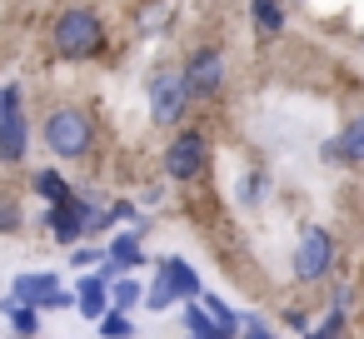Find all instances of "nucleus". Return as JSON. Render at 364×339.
Instances as JSON below:
<instances>
[{
  "mask_svg": "<svg viewBox=\"0 0 364 339\" xmlns=\"http://www.w3.org/2000/svg\"><path fill=\"white\" fill-rule=\"evenodd\" d=\"M70 205H75V215H80V225H85V235H95V230H105V200L100 195H70Z\"/></svg>",
  "mask_w": 364,
  "mask_h": 339,
  "instance_id": "nucleus-18",
  "label": "nucleus"
},
{
  "mask_svg": "<svg viewBox=\"0 0 364 339\" xmlns=\"http://www.w3.org/2000/svg\"><path fill=\"white\" fill-rule=\"evenodd\" d=\"M100 264H105V249H100V244H75V249H70V269L85 274V269H100Z\"/></svg>",
  "mask_w": 364,
  "mask_h": 339,
  "instance_id": "nucleus-23",
  "label": "nucleus"
},
{
  "mask_svg": "<svg viewBox=\"0 0 364 339\" xmlns=\"http://www.w3.org/2000/svg\"><path fill=\"white\" fill-rule=\"evenodd\" d=\"M100 339H135V319L110 304V309L100 314Z\"/></svg>",
  "mask_w": 364,
  "mask_h": 339,
  "instance_id": "nucleus-20",
  "label": "nucleus"
},
{
  "mask_svg": "<svg viewBox=\"0 0 364 339\" xmlns=\"http://www.w3.org/2000/svg\"><path fill=\"white\" fill-rule=\"evenodd\" d=\"M250 21H255L259 41H274V36H284L289 11H284V0H250Z\"/></svg>",
  "mask_w": 364,
  "mask_h": 339,
  "instance_id": "nucleus-13",
  "label": "nucleus"
},
{
  "mask_svg": "<svg viewBox=\"0 0 364 339\" xmlns=\"http://www.w3.org/2000/svg\"><path fill=\"white\" fill-rule=\"evenodd\" d=\"M6 319H11V329H16V339L41 334V309H36V304H16V299L6 294Z\"/></svg>",
  "mask_w": 364,
  "mask_h": 339,
  "instance_id": "nucleus-17",
  "label": "nucleus"
},
{
  "mask_svg": "<svg viewBox=\"0 0 364 339\" xmlns=\"http://www.w3.org/2000/svg\"><path fill=\"white\" fill-rule=\"evenodd\" d=\"M334 254H339L334 235H329L324 225H309V230L299 235V244H294L289 269H294V279H299V284H319V279L334 269Z\"/></svg>",
  "mask_w": 364,
  "mask_h": 339,
  "instance_id": "nucleus-4",
  "label": "nucleus"
},
{
  "mask_svg": "<svg viewBox=\"0 0 364 339\" xmlns=\"http://www.w3.org/2000/svg\"><path fill=\"white\" fill-rule=\"evenodd\" d=\"M110 304L130 314L135 304H145V284H140L135 274H115V279H110Z\"/></svg>",
  "mask_w": 364,
  "mask_h": 339,
  "instance_id": "nucleus-16",
  "label": "nucleus"
},
{
  "mask_svg": "<svg viewBox=\"0 0 364 339\" xmlns=\"http://www.w3.org/2000/svg\"><path fill=\"white\" fill-rule=\"evenodd\" d=\"M26 225V215H21V205L11 200V195H0V235H16Z\"/></svg>",
  "mask_w": 364,
  "mask_h": 339,
  "instance_id": "nucleus-25",
  "label": "nucleus"
},
{
  "mask_svg": "<svg viewBox=\"0 0 364 339\" xmlns=\"http://www.w3.org/2000/svg\"><path fill=\"white\" fill-rule=\"evenodd\" d=\"M145 264V244H140V230L130 225V230H115L110 235V244H105V264H100V274L105 279H115V274H130V269H140Z\"/></svg>",
  "mask_w": 364,
  "mask_h": 339,
  "instance_id": "nucleus-7",
  "label": "nucleus"
},
{
  "mask_svg": "<svg viewBox=\"0 0 364 339\" xmlns=\"http://www.w3.org/2000/svg\"><path fill=\"white\" fill-rule=\"evenodd\" d=\"M170 304H180V294H175V284L155 269V284H145V309H155V314H165Z\"/></svg>",
  "mask_w": 364,
  "mask_h": 339,
  "instance_id": "nucleus-19",
  "label": "nucleus"
},
{
  "mask_svg": "<svg viewBox=\"0 0 364 339\" xmlns=\"http://www.w3.org/2000/svg\"><path fill=\"white\" fill-rule=\"evenodd\" d=\"M110 225H140L135 200H110V205H105V230H110Z\"/></svg>",
  "mask_w": 364,
  "mask_h": 339,
  "instance_id": "nucleus-22",
  "label": "nucleus"
},
{
  "mask_svg": "<svg viewBox=\"0 0 364 339\" xmlns=\"http://www.w3.org/2000/svg\"><path fill=\"white\" fill-rule=\"evenodd\" d=\"M70 304H75V294H70V289H55V294L46 299V309H70Z\"/></svg>",
  "mask_w": 364,
  "mask_h": 339,
  "instance_id": "nucleus-29",
  "label": "nucleus"
},
{
  "mask_svg": "<svg viewBox=\"0 0 364 339\" xmlns=\"http://www.w3.org/2000/svg\"><path fill=\"white\" fill-rule=\"evenodd\" d=\"M31 150V120L26 110H0V165H21Z\"/></svg>",
  "mask_w": 364,
  "mask_h": 339,
  "instance_id": "nucleus-8",
  "label": "nucleus"
},
{
  "mask_svg": "<svg viewBox=\"0 0 364 339\" xmlns=\"http://www.w3.org/2000/svg\"><path fill=\"white\" fill-rule=\"evenodd\" d=\"M339 334H344V309H339V304H334V309H329V314H324V324H319V329H314V339H339Z\"/></svg>",
  "mask_w": 364,
  "mask_h": 339,
  "instance_id": "nucleus-26",
  "label": "nucleus"
},
{
  "mask_svg": "<svg viewBox=\"0 0 364 339\" xmlns=\"http://www.w3.org/2000/svg\"><path fill=\"white\" fill-rule=\"evenodd\" d=\"M36 195H41L46 205H65L75 190L65 185V175H60V170H50V165H46V170H36Z\"/></svg>",
  "mask_w": 364,
  "mask_h": 339,
  "instance_id": "nucleus-15",
  "label": "nucleus"
},
{
  "mask_svg": "<svg viewBox=\"0 0 364 339\" xmlns=\"http://www.w3.org/2000/svg\"><path fill=\"white\" fill-rule=\"evenodd\" d=\"M46 230H50L60 244H70V249H75V240H85V225H80V215H75L70 200H65V205H46Z\"/></svg>",
  "mask_w": 364,
  "mask_h": 339,
  "instance_id": "nucleus-14",
  "label": "nucleus"
},
{
  "mask_svg": "<svg viewBox=\"0 0 364 339\" xmlns=\"http://www.w3.org/2000/svg\"><path fill=\"white\" fill-rule=\"evenodd\" d=\"M55 289H60V274L55 269H26V274L11 279V299L16 304H36V309H46V299Z\"/></svg>",
  "mask_w": 364,
  "mask_h": 339,
  "instance_id": "nucleus-9",
  "label": "nucleus"
},
{
  "mask_svg": "<svg viewBox=\"0 0 364 339\" xmlns=\"http://www.w3.org/2000/svg\"><path fill=\"white\" fill-rule=\"evenodd\" d=\"M284 324H289V329H309V324H304V309H284Z\"/></svg>",
  "mask_w": 364,
  "mask_h": 339,
  "instance_id": "nucleus-32",
  "label": "nucleus"
},
{
  "mask_svg": "<svg viewBox=\"0 0 364 339\" xmlns=\"http://www.w3.org/2000/svg\"><path fill=\"white\" fill-rule=\"evenodd\" d=\"M41 135H46V150L55 160H85V155H95V115L85 105H55L46 115V125H41Z\"/></svg>",
  "mask_w": 364,
  "mask_h": 339,
  "instance_id": "nucleus-2",
  "label": "nucleus"
},
{
  "mask_svg": "<svg viewBox=\"0 0 364 339\" xmlns=\"http://www.w3.org/2000/svg\"><path fill=\"white\" fill-rule=\"evenodd\" d=\"M210 135L205 130H175L170 140H165V155H160V165H165V180H175V185H195L205 170H210Z\"/></svg>",
  "mask_w": 364,
  "mask_h": 339,
  "instance_id": "nucleus-3",
  "label": "nucleus"
},
{
  "mask_svg": "<svg viewBox=\"0 0 364 339\" xmlns=\"http://www.w3.org/2000/svg\"><path fill=\"white\" fill-rule=\"evenodd\" d=\"M200 304L210 309V319H215L220 329H240V314H235V309H230V304H225L220 294H210V289H205V294H200Z\"/></svg>",
  "mask_w": 364,
  "mask_h": 339,
  "instance_id": "nucleus-21",
  "label": "nucleus"
},
{
  "mask_svg": "<svg viewBox=\"0 0 364 339\" xmlns=\"http://www.w3.org/2000/svg\"><path fill=\"white\" fill-rule=\"evenodd\" d=\"M0 110H21V85H0Z\"/></svg>",
  "mask_w": 364,
  "mask_h": 339,
  "instance_id": "nucleus-28",
  "label": "nucleus"
},
{
  "mask_svg": "<svg viewBox=\"0 0 364 339\" xmlns=\"http://www.w3.org/2000/svg\"><path fill=\"white\" fill-rule=\"evenodd\" d=\"M145 100H150V125H180L185 110H190V90L180 80V70H155L150 85H145Z\"/></svg>",
  "mask_w": 364,
  "mask_h": 339,
  "instance_id": "nucleus-6",
  "label": "nucleus"
},
{
  "mask_svg": "<svg viewBox=\"0 0 364 339\" xmlns=\"http://www.w3.org/2000/svg\"><path fill=\"white\" fill-rule=\"evenodd\" d=\"M245 339H279V334H274L259 314H250V319H245Z\"/></svg>",
  "mask_w": 364,
  "mask_h": 339,
  "instance_id": "nucleus-27",
  "label": "nucleus"
},
{
  "mask_svg": "<svg viewBox=\"0 0 364 339\" xmlns=\"http://www.w3.org/2000/svg\"><path fill=\"white\" fill-rule=\"evenodd\" d=\"M75 309H80L85 319H100V314L110 309V279H105L100 269H85V274H80V284H75Z\"/></svg>",
  "mask_w": 364,
  "mask_h": 339,
  "instance_id": "nucleus-11",
  "label": "nucleus"
},
{
  "mask_svg": "<svg viewBox=\"0 0 364 339\" xmlns=\"http://www.w3.org/2000/svg\"><path fill=\"white\" fill-rule=\"evenodd\" d=\"M185 334H200V329H215V319H210V309L200 304V299H185Z\"/></svg>",
  "mask_w": 364,
  "mask_h": 339,
  "instance_id": "nucleus-24",
  "label": "nucleus"
},
{
  "mask_svg": "<svg viewBox=\"0 0 364 339\" xmlns=\"http://www.w3.org/2000/svg\"><path fill=\"white\" fill-rule=\"evenodd\" d=\"M50 45L60 60H95L105 50V21L90 6H65L50 26Z\"/></svg>",
  "mask_w": 364,
  "mask_h": 339,
  "instance_id": "nucleus-1",
  "label": "nucleus"
},
{
  "mask_svg": "<svg viewBox=\"0 0 364 339\" xmlns=\"http://www.w3.org/2000/svg\"><path fill=\"white\" fill-rule=\"evenodd\" d=\"M160 274H165V279L175 284L180 304H185V299H200V294H205V284H200L195 264H190V259H180V254H165V259H160Z\"/></svg>",
  "mask_w": 364,
  "mask_h": 339,
  "instance_id": "nucleus-12",
  "label": "nucleus"
},
{
  "mask_svg": "<svg viewBox=\"0 0 364 339\" xmlns=\"http://www.w3.org/2000/svg\"><path fill=\"white\" fill-rule=\"evenodd\" d=\"M255 195H259V175H250V180L240 185V200H245V205H255Z\"/></svg>",
  "mask_w": 364,
  "mask_h": 339,
  "instance_id": "nucleus-31",
  "label": "nucleus"
},
{
  "mask_svg": "<svg viewBox=\"0 0 364 339\" xmlns=\"http://www.w3.org/2000/svg\"><path fill=\"white\" fill-rule=\"evenodd\" d=\"M319 155H324L329 165H364V110H359V115H354Z\"/></svg>",
  "mask_w": 364,
  "mask_h": 339,
  "instance_id": "nucleus-10",
  "label": "nucleus"
},
{
  "mask_svg": "<svg viewBox=\"0 0 364 339\" xmlns=\"http://www.w3.org/2000/svg\"><path fill=\"white\" fill-rule=\"evenodd\" d=\"M180 80L190 90V100H215L225 90V50L220 45H195L190 60L180 65Z\"/></svg>",
  "mask_w": 364,
  "mask_h": 339,
  "instance_id": "nucleus-5",
  "label": "nucleus"
},
{
  "mask_svg": "<svg viewBox=\"0 0 364 339\" xmlns=\"http://www.w3.org/2000/svg\"><path fill=\"white\" fill-rule=\"evenodd\" d=\"M235 334H240V329H220V324H215V329H200V334H185V339H235Z\"/></svg>",
  "mask_w": 364,
  "mask_h": 339,
  "instance_id": "nucleus-30",
  "label": "nucleus"
}]
</instances>
